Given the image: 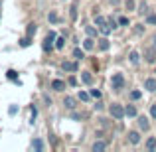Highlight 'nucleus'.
Listing matches in <instances>:
<instances>
[{"mask_svg": "<svg viewBox=\"0 0 156 152\" xmlns=\"http://www.w3.org/2000/svg\"><path fill=\"white\" fill-rule=\"evenodd\" d=\"M81 79H83V83H91V81H93V75H91V73H83V75H81Z\"/></svg>", "mask_w": 156, "mask_h": 152, "instance_id": "15", "label": "nucleus"}, {"mask_svg": "<svg viewBox=\"0 0 156 152\" xmlns=\"http://www.w3.org/2000/svg\"><path fill=\"white\" fill-rule=\"evenodd\" d=\"M138 126H140L142 130H148V129H150V122H148V118H146V117H140V118H138Z\"/></svg>", "mask_w": 156, "mask_h": 152, "instance_id": "6", "label": "nucleus"}, {"mask_svg": "<svg viewBox=\"0 0 156 152\" xmlns=\"http://www.w3.org/2000/svg\"><path fill=\"white\" fill-rule=\"evenodd\" d=\"M63 105L67 107V109H75V99H73V97H65Z\"/></svg>", "mask_w": 156, "mask_h": 152, "instance_id": "12", "label": "nucleus"}, {"mask_svg": "<svg viewBox=\"0 0 156 152\" xmlns=\"http://www.w3.org/2000/svg\"><path fill=\"white\" fill-rule=\"evenodd\" d=\"M129 140L133 142V144H138V142H140V134H138L136 130H133V133H129Z\"/></svg>", "mask_w": 156, "mask_h": 152, "instance_id": "7", "label": "nucleus"}, {"mask_svg": "<svg viewBox=\"0 0 156 152\" xmlns=\"http://www.w3.org/2000/svg\"><path fill=\"white\" fill-rule=\"evenodd\" d=\"M111 85H113V89H115V91H121V89H122V85H125V77H122L121 73H115V75H113V79H111Z\"/></svg>", "mask_w": 156, "mask_h": 152, "instance_id": "1", "label": "nucleus"}, {"mask_svg": "<svg viewBox=\"0 0 156 152\" xmlns=\"http://www.w3.org/2000/svg\"><path fill=\"white\" fill-rule=\"evenodd\" d=\"M126 10H134V2L133 0H126Z\"/></svg>", "mask_w": 156, "mask_h": 152, "instance_id": "26", "label": "nucleus"}, {"mask_svg": "<svg viewBox=\"0 0 156 152\" xmlns=\"http://www.w3.org/2000/svg\"><path fill=\"white\" fill-rule=\"evenodd\" d=\"M144 87L148 89V91H156V79H152V77H150V79H146L144 81Z\"/></svg>", "mask_w": 156, "mask_h": 152, "instance_id": "8", "label": "nucleus"}, {"mask_svg": "<svg viewBox=\"0 0 156 152\" xmlns=\"http://www.w3.org/2000/svg\"><path fill=\"white\" fill-rule=\"evenodd\" d=\"M53 38H55V34H53V32H50V34H48V38H46V42H44V50H51Z\"/></svg>", "mask_w": 156, "mask_h": 152, "instance_id": "5", "label": "nucleus"}, {"mask_svg": "<svg viewBox=\"0 0 156 152\" xmlns=\"http://www.w3.org/2000/svg\"><path fill=\"white\" fill-rule=\"evenodd\" d=\"M61 67H63V71H77V63L75 61H63Z\"/></svg>", "mask_w": 156, "mask_h": 152, "instance_id": "4", "label": "nucleus"}, {"mask_svg": "<svg viewBox=\"0 0 156 152\" xmlns=\"http://www.w3.org/2000/svg\"><path fill=\"white\" fill-rule=\"evenodd\" d=\"M144 57H146V61H148V63H154V59H156V48H146L144 50Z\"/></svg>", "mask_w": 156, "mask_h": 152, "instance_id": "3", "label": "nucleus"}, {"mask_svg": "<svg viewBox=\"0 0 156 152\" xmlns=\"http://www.w3.org/2000/svg\"><path fill=\"white\" fill-rule=\"evenodd\" d=\"M51 89H55V91H63V89H65V83H63V81H59V79H55L51 83Z\"/></svg>", "mask_w": 156, "mask_h": 152, "instance_id": "9", "label": "nucleus"}, {"mask_svg": "<svg viewBox=\"0 0 156 152\" xmlns=\"http://www.w3.org/2000/svg\"><path fill=\"white\" fill-rule=\"evenodd\" d=\"M109 24H111V28H117V20L115 18H109Z\"/></svg>", "mask_w": 156, "mask_h": 152, "instance_id": "30", "label": "nucleus"}, {"mask_svg": "<svg viewBox=\"0 0 156 152\" xmlns=\"http://www.w3.org/2000/svg\"><path fill=\"white\" fill-rule=\"evenodd\" d=\"M63 44H65V38H57L55 48H57V50H61V48H63Z\"/></svg>", "mask_w": 156, "mask_h": 152, "instance_id": "18", "label": "nucleus"}, {"mask_svg": "<svg viewBox=\"0 0 156 152\" xmlns=\"http://www.w3.org/2000/svg\"><path fill=\"white\" fill-rule=\"evenodd\" d=\"M32 34H36V24H30V26H28V36H32Z\"/></svg>", "mask_w": 156, "mask_h": 152, "instance_id": "22", "label": "nucleus"}, {"mask_svg": "<svg viewBox=\"0 0 156 152\" xmlns=\"http://www.w3.org/2000/svg\"><path fill=\"white\" fill-rule=\"evenodd\" d=\"M79 99H81V101H87L89 95H87V93H79Z\"/></svg>", "mask_w": 156, "mask_h": 152, "instance_id": "29", "label": "nucleus"}, {"mask_svg": "<svg viewBox=\"0 0 156 152\" xmlns=\"http://www.w3.org/2000/svg\"><path fill=\"white\" fill-rule=\"evenodd\" d=\"M130 97H133L134 101H136V99H140V91H133V93H130Z\"/></svg>", "mask_w": 156, "mask_h": 152, "instance_id": "27", "label": "nucleus"}, {"mask_svg": "<svg viewBox=\"0 0 156 152\" xmlns=\"http://www.w3.org/2000/svg\"><path fill=\"white\" fill-rule=\"evenodd\" d=\"M130 63H134V65H136L138 63V61H140V55H138V51H130Z\"/></svg>", "mask_w": 156, "mask_h": 152, "instance_id": "14", "label": "nucleus"}, {"mask_svg": "<svg viewBox=\"0 0 156 152\" xmlns=\"http://www.w3.org/2000/svg\"><path fill=\"white\" fill-rule=\"evenodd\" d=\"M85 30H87V34H89V36H95V34H97V30H95L93 26H87Z\"/></svg>", "mask_w": 156, "mask_h": 152, "instance_id": "23", "label": "nucleus"}, {"mask_svg": "<svg viewBox=\"0 0 156 152\" xmlns=\"http://www.w3.org/2000/svg\"><path fill=\"white\" fill-rule=\"evenodd\" d=\"M71 18H77V8H75V6L71 8Z\"/></svg>", "mask_w": 156, "mask_h": 152, "instance_id": "32", "label": "nucleus"}, {"mask_svg": "<svg viewBox=\"0 0 156 152\" xmlns=\"http://www.w3.org/2000/svg\"><path fill=\"white\" fill-rule=\"evenodd\" d=\"M146 22H148V24H156V14H148Z\"/></svg>", "mask_w": 156, "mask_h": 152, "instance_id": "21", "label": "nucleus"}, {"mask_svg": "<svg viewBox=\"0 0 156 152\" xmlns=\"http://www.w3.org/2000/svg\"><path fill=\"white\" fill-rule=\"evenodd\" d=\"M34 148H36V150H42V148H44V142H42V140H34Z\"/></svg>", "mask_w": 156, "mask_h": 152, "instance_id": "20", "label": "nucleus"}, {"mask_svg": "<svg viewBox=\"0 0 156 152\" xmlns=\"http://www.w3.org/2000/svg\"><path fill=\"white\" fill-rule=\"evenodd\" d=\"M105 148H107V144H105L103 140H97L95 144H93V150H95V152H103Z\"/></svg>", "mask_w": 156, "mask_h": 152, "instance_id": "10", "label": "nucleus"}, {"mask_svg": "<svg viewBox=\"0 0 156 152\" xmlns=\"http://www.w3.org/2000/svg\"><path fill=\"white\" fill-rule=\"evenodd\" d=\"M99 50L101 51H107V50H109V40H107V38H101L99 40Z\"/></svg>", "mask_w": 156, "mask_h": 152, "instance_id": "11", "label": "nucleus"}, {"mask_svg": "<svg viewBox=\"0 0 156 152\" xmlns=\"http://www.w3.org/2000/svg\"><path fill=\"white\" fill-rule=\"evenodd\" d=\"M50 22H57V14H55V12H51V14H50Z\"/></svg>", "mask_w": 156, "mask_h": 152, "instance_id": "28", "label": "nucleus"}, {"mask_svg": "<svg viewBox=\"0 0 156 152\" xmlns=\"http://www.w3.org/2000/svg\"><path fill=\"white\" fill-rule=\"evenodd\" d=\"M8 77H10V79H16V71H12V69H10V71H8Z\"/></svg>", "mask_w": 156, "mask_h": 152, "instance_id": "33", "label": "nucleus"}, {"mask_svg": "<svg viewBox=\"0 0 156 152\" xmlns=\"http://www.w3.org/2000/svg\"><path fill=\"white\" fill-rule=\"evenodd\" d=\"M146 148H148V150H154V148H156V138H148V142H146Z\"/></svg>", "mask_w": 156, "mask_h": 152, "instance_id": "16", "label": "nucleus"}, {"mask_svg": "<svg viewBox=\"0 0 156 152\" xmlns=\"http://www.w3.org/2000/svg\"><path fill=\"white\" fill-rule=\"evenodd\" d=\"M83 48H85V50H93V48H95V44H93V40H85Z\"/></svg>", "mask_w": 156, "mask_h": 152, "instance_id": "17", "label": "nucleus"}, {"mask_svg": "<svg viewBox=\"0 0 156 152\" xmlns=\"http://www.w3.org/2000/svg\"><path fill=\"white\" fill-rule=\"evenodd\" d=\"M73 55H75V57H77V59H81V57H83V51H81V50H79V48H77V50H75V51H73Z\"/></svg>", "mask_w": 156, "mask_h": 152, "instance_id": "25", "label": "nucleus"}, {"mask_svg": "<svg viewBox=\"0 0 156 152\" xmlns=\"http://www.w3.org/2000/svg\"><path fill=\"white\" fill-rule=\"evenodd\" d=\"M152 48H156V36H152Z\"/></svg>", "mask_w": 156, "mask_h": 152, "instance_id": "35", "label": "nucleus"}, {"mask_svg": "<svg viewBox=\"0 0 156 152\" xmlns=\"http://www.w3.org/2000/svg\"><path fill=\"white\" fill-rule=\"evenodd\" d=\"M119 24H121V26H126V24H129V18H125V16H121V18H119Z\"/></svg>", "mask_w": 156, "mask_h": 152, "instance_id": "24", "label": "nucleus"}, {"mask_svg": "<svg viewBox=\"0 0 156 152\" xmlns=\"http://www.w3.org/2000/svg\"><path fill=\"white\" fill-rule=\"evenodd\" d=\"M28 44H30V38H24V40H22V46H24V48H26V46H28Z\"/></svg>", "mask_w": 156, "mask_h": 152, "instance_id": "34", "label": "nucleus"}, {"mask_svg": "<svg viewBox=\"0 0 156 152\" xmlns=\"http://www.w3.org/2000/svg\"><path fill=\"white\" fill-rule=\"evenodd\" d=\"M125 111H126V117H136V107L134 105H129Z\"/></svg>", "mask_w": 156, "mask_h": 152, "instance_id": "13", "label": "nucleus"}, {"mask_svg": "<svg viewBox=\"0 0 156 152\" xmlns=\"http://www.w3.org/2000/svg\"><path fill=\"white\" fill-rule=\"evenodd\" d=\"M150 115H152V117L156 118V105H152V107H150Z\"/></svg>", "mask_w": 156, "mask_h": 152, "instance_id": "31", "label": "nucleus"}, {"mask_svg": "<svg viewBox=\"0 0 156 152\" xmlns=\"http://www.w3.org/2000/svg\"><path fill=\"white\" fill-rule=\"evenodd\" d=\"M111 115H113L115 118H122L126 115V111L122 109L121 105H117V103H115V105H111Z\"/></svg>", "mask_w": 156, "mask_h": 152, "instance_id": "2", "label": "nucleus"}, {"mask_svg": "<svg viewBox=\"0 0 156 152\" xmlns=\"http://www.w3.org/2000/svg\"><path fill=\"white\" fill-rule=\"evenodd\" d=\"M91 97H95V99H101V91H99V89H91Z\"/></svg>", "mask_w": 156, "mask_h": 152, "instance_id": "19", "label": "nucleus"}]
</instances>
